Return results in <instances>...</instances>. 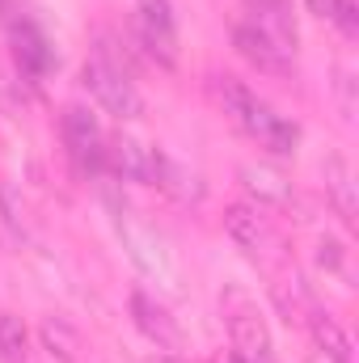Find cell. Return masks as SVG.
Segmentation results:
<instances>
[{
	"mask_svg": "<svg viewBox=\"0 0 359 363\" xmlns=\"http://www.w3.org/2000/svg\"><path fill=\"white\" fill-rule=\"evenodd\" d=\"M153 186H161L170 199H178V203H199L203 199V186L194 174H186L182 165H174L170 157H161V152H153Z\"/></svg>",
	"mask_w": 359,
	"mask_h": 363,
	"instance_id": "4fadbf2b",
	"label": "cell"
},
{
	"mask_svg": "<svg viewBox=\"0 0 359 363\" xmlns=\"http://www.w3.org/2000/svg\"><path fill=\"white\" fill-rule=\"evenodd\" d=\"M241 127L267 148L275 157H292L296 152V144H300V127L296 123H287L283 114H275L270 106H263L258 97H254V106L245 110V118H241Z\"/></svg>",
	"mask_w": 359,
	"mask_h": 363,
	"instance_id": "277c9868",
	"label": "cell"
},
{
	"mask_svg": "<svg viewBox=\"0 0 359 363\" xmlns=\"http://www.w3.org/2000/svg\"><path fill=\"white\" fill-rule=\"evenodd\" d=\"M136 4H140V17H144V21L174 30V9H170V0H136Z\"/></svg>",
	"mask_w": 359,
	"mask_h": 363,
	"instance_id": "44dd1931",
	"label": "cell"
},
{
	"mask_svg": "<svg viewBox=\"0 0 359 363\" xmlns=\"http://www.w3.org/2000/svg\"><path fill=\"white\" fill-rule=\"evenodd\" d=\"M21 241H26V233H21V228H13V224L0 216V245H4V250H17Z\"/></svg>",
	"mask_w": 359,
	"mask_h": 363,
	"instance_id": "cb8c5ba5",
	"label": "cell"
},
{
	"mask_svg": "<svg viewBox=\"0 0 359 363\" xmlns=\"http://www.w3.org/2000/svg\"><path fill=\"white\" fill-rule=\"evenodd\" d=\"M233 47H237V55H241L245 64H254V68L267 72V77H292V72H296L292 55H287L283 47H275L267 34L254 30V26H237V30H233Z\"/></svg>",
	"mask_w": 359,
	"mask_h": 363,
	"instance_id": "5b68a950",
	"label": "cell"
},
{
	"mask_svg": "<svg viewBox=\"0 0 359 363\" xmlns=\"http://www.w3.org/2000/svg\"><path fill=\"white\" fill-rule=\"evenodd\" d=\"M309 330H313V338H317V347L326 351V359L330 363H355V351H351V338L343 334V325L330 317V313H313L309 317Z\"/></svg>",
	"mask_w": 359,
	"mask_h": 363,
	"instance_id": "9a60e30c",
	"label": "cell"
},
{
	"mask_svg": "<svg viewBox=\"0 0 359 363\" xmlns=\"http://www.w3.org/2000/svg\"><path fill=\"white\" fill-rule=\"evenodd\" d=\"M224 317H228V334H233L237 351H241L245 359L267 363V355H270V334H267L263 313H258V308H254L241 291H228V296H224Z\"/></svg>",
	"mask_w": 359,
	"mask_h": 363,
	"instance_id": "3957f363",
	"label": "cell"
},
{
	"mask_svg": "<svg viewBox=\"0 0 359 363\" xmlns=\"http://www.w3.org/2000/svg\"><path fill=\"white\" fill-rule=\"evenodd\" d=\"M26 351H30V334H26V321L4 313L0 317V359L4 363H26Z\"/></svg>",
	"mask_w": 359,
	"mask_h": 363,
	"instance_id": "d6986e66",
	"label": "cell"
},
{
	"mask_svg": "<svg viewBox=\"0 0 359 363\" xmlns=\"http://www.w3.org/2000/svg\"><path fill=\"white\" fill-rule=\"evenodd\" d=\"M131 321L161 347V351H182V330L178 321L165 313V304H157L148 291H131Z\"/></svg>",
	"mask_w": 359,
	"mask_h": 363,
	"instance_id": "8992f818",
	"label": "cell"
},
{
	"mask_svg": "<svg viewBox=\"0 0 359 363\" xmlns=\"http://www.w3.org/2000/svg\"><path fill=\"white\" fill-rule=\"evenodd\" d=\"M106 165L123 182H153V148H144L131 135H118L106 148Z\"/></svg>",
	"mask_w": 359,
	"mask_h": 363,
	"instance_id": "8fae6325",
	"label": "cell"
},
{
	"mask_svg": "<svg viewBox=\"0 0 359 363\" xmlns=\"http://www.w3.org/2000/svg\"><path fill=\"white\" fill-rule=\"evenodd\" d=\"M228 363H237V359H228Z\"/></svg>",
	"mask_w": 359,
	"mask_h": 363,
	"instance_id": "83f0119b",
	"label": "cell"
},
{
	"mask_svg": "<svg viewBox=\"0 0 359 363\" xmlns=\"http://www.w3.org/2000/svg\"><path fill=\"white\" fill-rule=\"evenodd\" d=\"M0 216H4L13 228L26 233V203H21V194H17L9 182H0Z\"/></svg>",
	"mask_w": 359,
	"mask_h": 363,
	"instance_id": "ffe728a7",
	"label": "cell"
},
{
	"mask_svg": "<svg viewBox=\"0 0 359 363\" xmlns=\"http://www.w3.org/2000/svg\"><path fill=\"white\" fill-rule=\"evenodd\" d=\"M237 178H241V186H245L258 203H287V199H292V182L283 178L279 169H270V165H241Z\"/></svg>",
	"mask_w": 359,
	"mask_h": 363,
	"instance_id": "5bb4252c",
	"label": "cell"
},
{
	"mask_svg": "<svg viewBox=\"0 0 359 363\" xmlns=\"http://www.w3.org/2000/svg\"><path fill=\"white\" fill-rule=\"evenodd\" d=\"M207 85H211V97H216V106H220V110H224V114H228L237 127H241L245 110L254 106V93L245 89L237 77H228V72H211V81H207Z\"/></svg>",
	"mask_w": 359,
	"mask_h": 363,
	"instance_id": "e0dca14e",
	"label": "cell"
},
{
	"mask_svg": "<svg viewBox=\"0 0 359 363\" xmlns=\"http://www.w3.org/2000/svg\"><path fill=\"white\" fill-rule=\"evenodd\" d=\"M64 144H68V157L77 161L81 174H101L106 169V140H101V127H97L89 106H68L64 110Z\"/></svg>",
	"mask_w": 359,
	"mask_h": 363,
	"instance_id": "7a4b0ae2",
	"label": "cell"
},
{
	"mask_svg": "<svg viewBox=\"0 0 359 363\" xmlns=\"http://www.w3.org/2000/svg\"><path fill=\"white\" fill-rule=\"evenodd\" d=\"M317 262L330 267V271H338V267H343V245H338V241H321V245H317Z\"/></svg>",
	"mask_w": 359,
	"mask_h": 363,
	"instance_id": "603a6c76",
	"label": "cell"
},
{
	"mask_svg": "<svg viewBox=\"0 0 359 363\" xmlns=\"http://www.w3.org/2000/svg\"><path fill=\"white\" fill-rule=\"evenodd\" d=\"M304 4H309V13H313V17H326V21H330V17H334V9H338V0H304Z\"/></svg>",
	"mask_w": 359,
	"mask_h": 363,
	"instance_id": "d4e9b609",
	"label": "cell"
},
{
	"mask_svg": "<svg viewBox=\"0 0 359 363\" xmlns=\"http://www.w3.org/2000/svg\"><path fill=\"white\" fill-rule=\"evenodd\" d=\"M0 17H9V0H0Z\"/></svg>",
	"mask_w": 359,
	"mask_h": 363,
	"instance_id": "4316f807",
	"label": "cell"
},
{
	"mask_svg": "<svg viewBox=\"0 0 359 363\" xmlns=\"http://www.w3.org/2000/svg\"><path fill=\"white\" fill-rule=\"evenodd\" d=\"M38 338H43L47 355H55L60 363H77V351H81V334H77L68 321H60V317H47V321L38 325Z\"/></svg>",
	"mask_w": 359,
	"mask_h": 363,
	"instance_id": "ac0fdd59",
	"label": "cell"
},
{
	"mask_svg": "<svg viewBox=\"0 0 359 363\" xmlns=\"http://www.w3.org/2000/svg\"><path fill=\"white\" fill-rule=\"evenodd\" d=\"M81 81H85V89H89L114 118H140V114H144V97L131 85V72H118V68H110V64H101V60L93 55V60H85V68H81Z\"/></svg>",
	"mask_w": 359,
	"mask_h": 363,
	"instance_id": "6da1fadb",
	"label": "cell"
},
{
	"mask_svg": "<svg viewBox=\"0 0 359 363\" xmlns=\"http://www.w3.org/2000/svg\"><path fill=\"white\" fill-rule=\"evenodd\" d=\"M13 55H17V68L21 72H30V77H43V72H51V64H55V51H51V43L21 17V21H13Z\"/></svg>",
	"mask_w": 359,
	"mask_h": 363,
	"instance_id": "30bf717a",
	"label": "cell"
},
{
	"mask_svg": "<svg viewBox=\"0 0 359 363\" xmlns=\"http://www.w3.org/2000/svg\"><path fill=\"white\" fill-rule=\"evenodd\" d=\"M330 21H338L343 26V34H351L355 38L359 34V9H355V0H338V9H334V17Z\"/></svg>",
	"mask_w": 359,
	"mask_h": 363,
	"instance_id": "7402d4cb",
	"label": "cell"
},
{
	"mask_svg": "<svg viewBox=\"0 0 359 363\" xmlns=\"http://www.w3.org/2000/svg\"><path fill=\"white\" fill-rule=\"evenodd\" d=\"M250 13H254V30H263L275 47H283L287 55L296 51V17H292V4L287 0H245Z\"/></svg>",
	"mask_w": 359,
	"mask_h": 363,
	"instance_id": "ba28073f",
	"label": "cell"
},
{
	"mask_svg": "<svg viewBox=\"0 0 359 363\" xmlns=\"http://www.w3.org/2000/svg\"><path fill=\"white\" fill-rule=\"evenodd\" d=\"M153 363H182L178 355H161V359H153Z\"/></svg>",
	"mask_w": 359,
	"mask_h": 363,
	"instance_id": "484cf974",
	"label": "cell"
},
{
	"mask_svg": "<svg viewBox=\"0 0 359 363\" xmlns=\"http://www.w3.org/2000/svg\"><path fill=\"white\" fill-rule=\"evenodd\" d=\"M224 233H228L245 254H258V250L270 241L267 216H263L258 207H250V203H233V207L224 211Z\"/></svg>",
	"mask_w": 359,
	"mask_h": 363,
	"instance_id": "9c48e42d",
	"label": "cell"
},
{
	"mask_svg": "<svg viewBox=\"0 0 359 363\" xmlns=\"http://www.w3.org/2000/svg\"><path fill=\"white\" fill-rule=\"evenodd\" d=\"M270 300L279 308V317L287 325H309V317L317 313V300H313V287L304 283V274H279L270 283Z\"/></svg>",
	"mask_w": 359,
	"mask_h": 363,
	"instance_id": "52a82bcc",
	"label": "cell"
},
{
	"mask_svg": "<svg viewBox=\"0 0 359 363\" xmlns=\"http://www.w3.org/2000/svg\"><path fill=\"white\" fill-rule=\"evenodd\" d=\"M326 190H330V203H334L338 220H343L347 228H355V224H359L355 178H351V165H347L338 152H334V157H326Z\"/></svg>",
	"mask_w": 359,
	"mask_h": 363,
	"instance_id": "7c38bea8",
	"label": "cell"
},
{
	"mask_svg": "<svg viewBox=\"0 0 359 363\" xmlns=\"http://www.w3.org/2000/svg\"><path fill=\"white\" fill-rule=\"evenodd\" d=\"M136 43L148 60H157L161 68H174L178 64V34L165 30V26H153V21H136Z\"/></svg>",
	"mask_w": 359,
	"mask_h": 363,
	"instance_id": "2e32d148",
	"label": "cell"
}]
</instances>
